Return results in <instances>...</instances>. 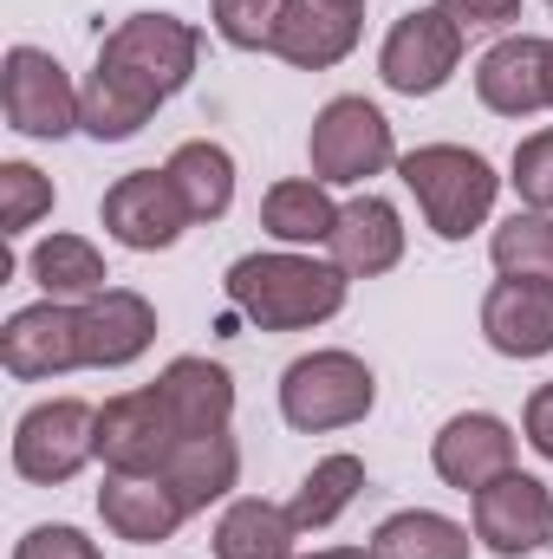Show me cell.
Returning <instances> with one entry per match:
<instances>
[{
  "mask_svg": "<svg viewBox=\"0 0 553 559\" xmlns=\"http://www.w3.org/2000/svg\"><path fill=\"white\" fill-rule=\"evenodd\" d=\"M98 59L118 72H138L143 85L176 98L202 66V26H189L183 13H131L98 39Z\"/></svg>",
  "mask_w": 553,
  "mask_h": 559,
  "instance_id": "ba28073f",
  "label": "cell"
},
{
  "mask_svg": "<svg viewBox=\"0 0 553 559\" xmlns=\"http://www.w3.org/2000/svg\"><path fill=\"white\" fill-rule=\"evenodd\" d=\"M326 261L332 267H345V280H378L391 274L398 261H404V215H398V202H385V195H352L345 209H339V228H332V241H326Z\"/></svg>",
  "mask_w": 553,
  "mask_h": 559,
  "instance_id": "9a60e30c",
  "label": "cell"
},
{
  "mask_svg": "<svg viewBox=\"0 0 553 559\" xmlns=\"http://www.w3.org/2000/svg\"><path fill=\"white\" fill-rule=\"evenodd\" d=\"M339 7H358V13H365V0H339Z\"/></svg>",
  "mask_w": 553,
  "mask_h": 559,
  "instance_id": "8d00e7d4",
  "label": "cell"
},
{
  "mask_svg": "<svg viewBox=\"0 0 553 559\" xmlns=\"http://www.w3.org/2000/svg\"><path fill=\"white\" fill-rule=\"evenodd\" d=\"M52 176H39L33 163H0V235L20 241L26 228H39L52 215Z\"/></svg>",
  "mask_w": 553,
  "mask_h": 559,
  "instance_id": "4dcf8cb0",
  "label": "cell"
},
{
  "mask_svg": "<svg viewBox=\"0 0 553 559\" xmlns=\"http://www.w3.org/2000/svg\"><path fill=\"white\" fill-rule=\"evenodd\" d=\"M378 404V378L358 352L345 345H319V352H299L286 371H280V417L299 436H332V429H352V423L372 417Z\"/></svg>",
  "mask_w": 553,
  "mask_h": 559,
  "instance_id": "3957f363",
  "label": "cell"
},
{
  "mask_svg": "<svg viewBox=\"0 0 553 559\" xmlns=\"http://www.w3.org/2000/svg\"><path fill=\"white\" fill-rule=\"evenodd\" d=\"M156 391L183 436H228L235 423V378L215 358H169L156 371Z\"/></svg>",
  "mask_w": 553,
  "mask_h": 559,
  "instance_id": "ffe728a7",
  "label": "cell"
},
{
  "mask_svg": "<svg viewBox=\"0 0 553 559\" xmlns=\"http://www.w3.org/2000/svg\"><path fill=\"white\" fill-rule=\"evenodd\" d=\"M482 338L489 352L528 365L553 352V280H495L482 299Z\"/></svg>",
  "mask_w": 553,
  "mask_h": 559,
  "instance_id": "2e32d148",
  "label": "cell"
},
{
  "mask_svg": "<svg viewBox=\"0 0 553 559\" xmlns=\"http://www.w3.org/2000/svg\"><path fill=\"white\" fill-rule=\"evenodd\" d=\"M469 508H475V547H489L495 559H528L553 547V488L541 475L508 468L502 481L469 495Z\"/></svg>",
  "mask_w": 553,
  "mask_h": 559,
  "instance_id": "7c38bea8",
  "label": "cell"
},
{
  "mask_svg": "<svg viewBox=\"0 0 553 559\" xmlns=\"http://www.w3.org/2000/svg\"><path fill=\"white\" fill-rule=\"evenodd\" d=\"M306 534L293 527V514L274 508V501H261V495H235L228 508H222V521H215V559H299Z\"/></svg>",
  "mask_w": 553,
  "mask_h": 559,
  "instance_id": "cb8c5ba5",
  "label": "cell"
},
{
  "mask_svg": "<svg viewBox=\"0 0 553 559\" xmlns=\"http://www.w3.org/2000/svg\"><path fill=\"white\" fill-rule=\"evenodd\" d=\"M169 98L156 85H143L138 72H118V66H92V79L79 85V131L98 143H131L163 111Z\"/></svg>",
  "mask_w": 553,
  "mask_h": 559,
  "instance_id": "d6986e66",
  "label": "cell"
},
{
  "mask_svg": "<svg viewBox=\"0 0 553 559\" xmlns=\"http://www.w3.org/2000/svg\"><path fill=\"white\" fill-rule=\"evenodd\" d=\"M521 436H528V449H534L541 462H553V378L528 397V411H521Z\"/></svg>",
  "mask_w": 553,
  "mask_h": 559,
  "instance_id": "e575fe53",
  "label": "cell"
},
{
  "mask_svg": "<svg viewBox=\"0 0 553 559\" xmlns=\"http://www.w3.org/2000/svg\"><path fill=\"white\" fill-rule=\"evenodd\" d=\"M163 481L176 488V501H183L189 514H209V508L228 501L235 481H242V449H235V436H183L176 455H169V468H163Z\"/></svg>",
  "mask_w": 553,
  "mask_h": 559,
  "instance_id": "7402d4cb",
  "label": "cell"
},
{
  "mask_svg": "<svg viewBox=\"0 0 553 559\" xmlns=\"http://www.w3.org/2000/svg\"><path fill=\"white\" fill-rule=\"evenodd\" d=\"M0 111L20 138L59 143L79 131V85L46 46H7L0 59Z\"/></svg>",
  "mask_w": 553,
  "mask_h": 559,
  "instance_id": "52a82bcc",
  "label": "cell"
},
{
  "mask_svg": "<svg viewBox=\"0 0 553 559\" xmlns=\"http://www.w3.org/2000/svg\"><path fill=\"white\" fill-rule=\"evenodd\" d=\"M176 442H183V429H176L156 384L118 391V397L98 404V462H105V475H163Z\"/></svg>",
  "mask_w": 553,
  "mask_h": 559,
  "instance_id": "9c48e42d",
  "label": "cell"
},
{
  "mask_svg": "<svg viewBox=\"0 0 553 559\" xmlns=\"http://www.w3.org/2000/svg\"><path fill=\"white\" fill-rule=\"evenodd\" d=\"M475 98L495 118H541V111H553V39L502 33L475 59Z\"/></svg>",
  "mask_w": 553,
  "mask_h": 559,
  "instance_id": "4fadbf2b",
  "label": "cell"
},
{
  "mask_svg": "<svg viewBox=\"0 0 553 559\" xmlns=\"http://www.w3.org/2000/svg\"><path fill=\"white\" fill-rule=\"evenodd\" d=\"M398 176L423 209V228L436 241H469L475 228H489L495 215V195H502V176L482 150L469 143H416L398 156Z\"/></svg>",
  "mask_w": 553,
  "mask_h": 559,
  "instance_id": "7a4b0ae2",
  "label": "cell"
},
{
  "mask_svg": "<svg viewBox=\"0 0 553 559\" xmlns=\"http://www.w3.org/2000/svg\"><path fill=\"white\" fill-rule=\"evenodd\" d=\"M306 163H313V176L326 189H365L372 176L398 169V131L358 92L326 98L319 118H313V131H306Z\"/></svg>",
  "mask_w": 553,
  "mask_h": 559,
  "instance_id": "277c9868",
  "label": "cell"
},
{
  "mask_svg": "<svg viewBox=\"0 0 553 559\" xmlns=\"http://www.w3.org/2000/svg\"><path fill=\"white\" fill-rule=\"evenodd\" d=\"M339 209L345 202H332V189L319 176H286L261 195V228L280 248H326L339 228Z\"/></svg>",
  "mask_w": 553,
  "mask_h": 559,
  "instance_id": "603a6c76",
  "label": "cell"
},
{
  "mask_svg": "<svg viewBox=\"0 0 553 559\" xmlns=\"http://www.w3.org/2000/svg\"><path fill=\"white\" fill-rule=\"evenodd\" d=\"M430 468H436L443 488L482 495L489 481H502L515 468V429H508V417H495V411H456L430 436Z\"/></svg>",
  "mask_w": 553,
  "mask_h": 559,
  "instance_id": "5bb4252c",
  "label": "cell"
},
{
  "mask_svg": "<svg viewBox=\"0 0 553 559\" xmlns=\"http://www.w3.org/2000/svg\"><path fill=\"white\" fill-rule=\"evenodd\" d=\"M98 222L131 254H163V248L183 241V228H196L189 209H183V195H176V182H169V169H131V176H118L105 189V202H98Z\"/></svg>",
  "mask_w": 553,
  "mask_h": 559,
  "instance_id": "8fae6325",
  "label": "cell"
},
{
  "mask_svg": "<svg viewBox=\"0 0 553 559\" xmlns=\"http://www.w3.org/2000/svg\"><path fill=\"white\" fill-rule=\"evenodd\" d=\"M508 182H515L521 209H541V215H553V124L515 143V156H508Z\"/></svg>",
  "mask_w": 553,
  "mask_h": 559,
  "instance_id": "1f68e13d",
  "label": "cell"
},
{
  "mask_svg": "<svg viewBox=\"0 0 553 559\" xmlns=\"http://www.w3.org/2000/svg\"><path fill=\"white\" fill-rule=\"evenodd\" d=\"M26 274L39 286V299H66V306H85L105 293V254L85 241V235H46L33 254H26Z\"/></svg>",
  "mask_w": 553,
  "mask_h": 559,
  "instance_id": "484cf974",
  "label": "cell"
},
{
  "mask_svg": "<svg viewBox=\"0 0 553 559\" xmlns=\"http://www.w3.org/2000/svg\"><path fill=\"white\" fill-rule=\"evenodd\" d=\"M13 559H105V547L85 540V534L66 527V521H46V527H26V534H20Z\"/></svg>",
  "mask_w": 553,
  "mask_h": 559,
  "instance_id": "d6a6232c",
  "label": "cell"
},
{
  "mask_svg": "<svg viewBox=\"0 0 553 559\" xmlns=\"http://www.w3.org/2000/svg\"><path fill=\"white\" fill-rule=\"evenodd\" d=\"M98 514L118 540L131 547H156V540H176V527L189 521V508L176 501V488L163 475H105L98 488Z\"/></svg>",
  "mask_w": 553,
  "mask_h": 559,
  "instance_id": "44dd1931",
  "label": "cell"
},
{
  "mask_svg": "<svg viewBox=\"0 0 553 559\" xmlns=\"http://www.w3.org/2000/svg\"><path fill=\"white\" fill-rule=\"evenodd\" d=\"M365 495V462L352 455V449H332V455H319L313 468H306V481L293 488V501H286V514H293V527L299 534H326L352 501Z\"/></svg>",
  "mask_w": 553,
  "mask_h": 559,
  "instance_id": "83f0119b",
  "label": "cell"
},
{
  "mask_svg": "<svg viewBox=\"0 0 553 559\" xmlns=\"http://www.w3.org/2000/svg\"><path fill=\"white\" fill-rule=\"evenodd\" d=\"M0 365L20 384H52L66 371H85V325L66 299H33L0 325Z\"/></svg>",
  "mask_w": 553,
  "mask_h": 559,
  "instance_id": "30bf717a",
  "label": "cell"
},
{
  "mask_svg": "<svg viewBox=\"0 0 553 559\" xmlns=\"http://www.w3.org/2000/svg\"><path fill=\"white\" fill-rule=\"evenodd\" d=\"M489 261H495L502 280H553V215L515 209V215L489 235Z\"/></svg>",
  "mask_w": 553,
  "mask_h": 559,
  "instance_id": "f1b7e54d",
  "label": "cell"
},
{
  "mask_svg": "<svg viewBox=\"0 0 553 559\" xmlns=\"http://www.w3.org/2000/svg\"><path fill=\"white\" fill-rule=\"evenodd\" d=\"M222 293L261 332H313L345 312L352 280L345 267L319 261L313 248H268V254H242L222 280Z\"/></svg>",
  "mask_w": 553,
  "mask_h": 559,
  "instance_id": "6da1fadb",
  "label": "cell"
},
{
  "mask_svg": "<svg viewBox=\"0 0 553 559\" xmlns=\"http://www.w3.org/2000/svg\"><path fill=\"white\" fill-rule=\"evenodd\" d=\"M462 33H508L521 20V0H436Z\"/></svg>",
  "mask_w": 553,
  "mask_h": 559,
  "instance_id": "836d02e7",
  "label": "cell"
},
{
  "mask_svg": "<svg viewBox=\"0 0 553 559\" xmlns=\"http://www.w3.org/2000/svg\"><path fill=\"white\" fill-rule=\"evenodd\" d=\"M358 33H365V13L358 7H339V0H293L286 26L274 39V59L299 66V72H332L358 52Z\"/></svg>",
  "mask_w": 553,
  "mask_h": 559,
  "instance_id": "ac0fdd59",
  "label": "cell"
},
{
  "mask_svg": "<svg viewBox=\"0 0 553 559\" xmlns=\"http://www.w3.org/2000/svg\"><path fill=\"white\" fill-rule=\"evenodd\" d=\"M372 554L378 559H469L475 554V527L436 514V508H398L378 521L372 534Z\"/></svg>",
  "mask_w": 553,
  "mask_h": 559,
  "instance_id": "4316f807",
  "label": "cell"
},
{
  "mask_svg": "<svg viewBox=\"0 0 553 559\" xmlns=\"http://www.w3.org/2000/svg\"><path fill=\"white\" fill-rule=\"evenodd\" d=\"M306 559H378V554H372V540H365V547H319V554H306Z\"/></svg>",
  "mask_w": 553,
  "mask_h": 559,
  "instance_id": "d590c367",
  "label": "cell"
},
{
  "mask_svg": "<svg viewBox=\"0 0 553 559\" xmlns=\"http://www.w3.org/2000/svg\"><path fill=\"white\" fill-rule=\"evenodd\" d=\"M286 13H293V0H209V26L235 52H274Z\"/></svg>",
  "mask_w": 553,
  "mask_h": 559,
  "instance_id": "f546056e",
  "label": "cell"
},
{
  "mask_svg": "<svg viewBox=\"0 0 553 559\" xmlns=\"http://www.w3.org/2000/svg\"><path fill=\"white\" fill-rule=\"evenodd\" d=\"M79 325H85V371H125L156 345V306L131 286H105L98 299H85Z\"/></svg>",
  "mask_w": 553,
  "mask_h": 559,
  "instance_id": "e0dca14e",
  "label": "cell"
},
{
  "mask_svg": "<svg viewBox=\"0 0 553 559\" xmlns=\"http://www.w3.org/2000/svg\"><path fill=\"white\" fill-rule=\"evenodd\" d=\"M462 52H469V33L443 7H411L391 20V33L378 46V79L398 98H436L462 72Z\"/></svg>",
  "mask_w": 553,
  "mask_h": 559,
  "instance_id": "8992f818",
  "label": "cell"
},
{
  "mask_svg": "<svg viewBox=\"0 0 553 559\" xmlns=\"http://www.w3.org/2000/svg\"><path fill=\"white\" fill-rule=\"evenodd\" d=\"M98 462V411L85 397H46L13 423V475L33 488H66Z\"/></svg>",
  "mask_w": 553,
  "mask_h": 559,
  "instance_id": "5b68a950",
  "label": "cell"
},
{
  "mask_svg": "<svg viewBox=\"0 0 553 559\" xmlns=\"http://www.w3.org/2000/svg\"><path fill=\"white\" fill-rule=\"evenodd\" d=\"M163 169H169V182H176L189 222H222V215L235 209V156H228V143L189 138V143L169 150Z\"/></svg>",
  "mask_w": 553,
  "mask_h": 559,
  "instance_id": "d4e9b609",
  "label": "cell"
}]
</instances>
